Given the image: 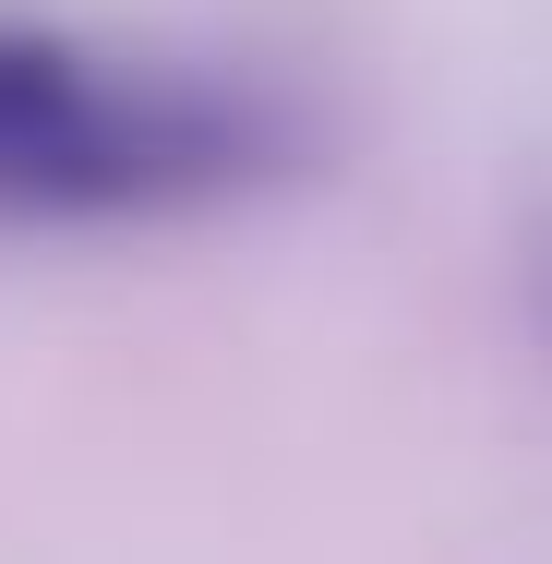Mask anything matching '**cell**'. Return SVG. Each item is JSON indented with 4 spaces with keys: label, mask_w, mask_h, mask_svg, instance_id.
<instances>
[{
    "label": "cell",
    "mask_w": 552,
    "mask_h": 564,
    "mask_svg": "<svg viewBox=\"0 0 552 564\" xmlns=\"http://www.w3.org/2000/svg\"><path fill=\"white\" fill-rule=\"evenodd\" d=\"M289 132L252 85L0 24V228H144L277 181Z\"/></svg>",
    "instance_id": "1"
}]
</instances>
